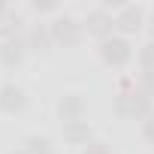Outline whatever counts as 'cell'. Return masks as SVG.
Here are the masks:
<instances>
[{"mask_svg":"<svg viewBox=\"0 0 154 154\" xmlns=\"http://www.w3.org/2000/svg\"><path fill=\"white\" fill-rule=\"evenodd\" d=\"M21 103H24V100H21V91H18V88H3V106H6V109H12V106L18 109Z\"/></svg>","mask_w":154,"mask_h":154,"instance_id":"obj_2","label":"cell"},{"mask_svg":"<svg viewBox=\"0 0 154 154\" xmlns=\"http://www.w3.org/2000/svg\"><path fill=\"white\" fill-rule=\"evenodd\" d=\"M106 57L115 60V63H121V60L127 57V45H124V42H106Z\"/></svg>","mask_w":154,"mask_h":154,"instance_id":"obj_1","label":"cell"},{"mask_svg":"<svg viewBox=\"0 0 154 154\" xmlns=\"http://www.w3.org/2000/svg\"><path fill=\"white\" fill-rule=\"evenodd\" d=\"M79 100H69V103H60V112H66V115H72V112H79Z\"/></svg>","mask_w":154,"mask_h":154,"instance_id":"obj_3","label":"cell"},{"mask_svg":"<svg viewBox=\"0 0 154 154\" xmlns=\"http://www.w3.org/2000/svg\"><path fill=\"white\" fill-rule=\"evenodd\" d=\"M148 136H151V139H154V127H148Z\"/></svg>","mask_w":154,"mask_h":154,"instance_id":"obj_4","label":"cell"}]
</instances>
